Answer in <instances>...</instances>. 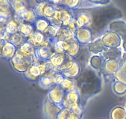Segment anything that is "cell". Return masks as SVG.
<instances>
[{"instance_id": "cell-35", "label": "cell", "mask_w": 126, "mask_h": 119, "mask_svg": "<svg viewBox=\"0 0 126 119\" xmlns=\"http://www.w3.org/2000/svg\"><path fill=\"white\" fill-rule=\"evenodd\" d=\"M57 119H82V118L69 109L63 108L58 114Z\"/></svg>"}, {"instance_id": "cell-5", "label": "cell", "mask_w": 126, "mask_h": 119, "mask_svg": "<svg viewBox=\"0 0 126 119\" xmlns=\"http://www.w3.org/2000/svg\"><path fill=\"white\" fill-rule=\"evenodd\" d=\"M50 24L61 27L68 26L75 21L73 9L59 6V9L53 17L48 19Z\"/></svg>"}, {"instance_id": "cell-24", "label": "cell", "mask_w": 126, "mask_h": 119, "mask_svg": "<svg viewBox=\"0 0 126 119\" xmlns=\"http://www.w3.org/2000/svg\"><path fill=\"white\" fill-rule=\"evenodd\" d=\"M86 46L88 52L94 55L101 54L106 49L101 38H97L93 40Z\"/></svg>"}, {"instance_id": "cell-30", "label": "cell", "mask_w": 126, "mask_h": 119, "mask_svg": "<svg viewBox=\"0 0 126 119\" xmlns=\"http://www.w3.org/2000/svg\"><path fill=\"white\" fill-rule=\"evenodd\" d=\"M7 40L11 42V43H12L13 45H14L17 48L23 45L27 42H28L27 38L25 37L24 36L22 35V34H20L18 32L10 36L7 38Z\"/></svg>"}, {"instance_id": "cell-10", "label": "cell", "mask_w": 126, "mask_h": 119, "mask_svg": "<svg viewBox=\"0 0 126 119\" xmlns=\"http://www.w3.org/2000/svg\"><path fill=\"white\" fill-rule=\"evenodd\" d=\"M75 19L78 28L90 27L92 24V16L89 11L85 9H74Z\"/></svg>"}, {"instance_id": "cell-21", "label": "cell", "mask_w": 126, "mask_h": 119, "mask_svg": "<svg viewBox=\"0 0 126 119\" xmlns=\"http://www.w3.org/2000/svg\"><path fill=\"white\" fill-rule=\"evenodd\" d=\"M100 55L105 60H114L118 61L122 59L123 57L122 50L119 47L113 48H106V49Z\"/></svg>"}, {"instance_id": "cell-40", "label": "cell", "mask_w": 126, "mask_h": 119, "mask_svg": "<svg viewBox=\"0 0 126 119\" xmlns=\"http://www.w3.org/2000/svg\"><path fill=\"white\" fill-rule=\"evenodd\" d=\"M122 41H123V48L125 53H126V37H122Z\"/></svg>"}, {"instance_id": "cell-19", "label": "cell", "mask_w": 126, "mask_h": 119, "mask_svg": "<svg viewBox=\"0 0 126 119\" xmlns=\"http://www.w3.org/2000/svg\"><path fill=\"white\" fill-rule=\"evenodd\" d=\"M111 1L108 0H86V1H81L80 4L77 9H95L98 7H104L108 6Z\"/></svg>"}, {"instance_id": "cell-41", "label": "cell", "mask_w": 126, "mask_h": 119, "mask_svg": "<svg viewBox=\"0 0 126 119\" xmlns=\"http://www.w3.org/2000/svg\"><path fill=\"white\" fill-rule=\"evenodd\" d=\"M122 58H123V61H126V53L124 52L123 55V57H122Z\"/></svg>"}, {"instance_id": "cell-22", "label": "cell", "mask_w": 126, "mask_h": 119, "mask_svg": "<svg viewBox=\"0 0 126 119\" xmlns=\"http://www.w3.org/2000/svg\"><path fill=\"white\" fill-rule=\"evenodd\" d=\"M38 84L43 89H51L56 86L55 74H44L38 80Z\"/></svg>"}, {"instance_id": "cell-20", "label": "cell", "mask_w": 126, "mask_h": 119, "mask_svg": "<svg viewBox=\"0 0 126 119\" xmlns=\"http://www.w3.org/2000/svg\"><path fill=\"white\" fill-rule=\"evenodd\" d=\"M108 30L116 32L121 37H126V22L123 20H116L110 24Z\"/></svg>"}, {"instance_id": "cell-26", "label": "cell", "mask_w": 126, "mask_h": 119, "mask_svg": "<svg viewBox=\"0 0 126 119\" xmlns=\"http://www.w3.org/2000/svg\"><path fill=\"white\" fill-rule=\"evenodd\" d=\"M105 59L100 54L94 55L90 58L89 63L91 68L99 72L102 71Z\"/></svg>"}, {"instance_id": "cell-1", "label": "cell", "mask_w": 126, "mask_h": 119, "mask_svg": "<svg viewBox=\"0 0 126 119\" xmlns=\"http://www.w3.org/2000/svg\"><path fill=\"white\" fill-rule=\"evenodd\" d=\"M84 107L87 100L102 90L103 80L99 72L91 67L82 69L81 74L75 79Z\"/></svg>"}, {"instance_id": "cell-15", "label": "cell", "mask_w": 126, "mask_h": 119, "mask_svg": "<svg viewBox=\"0 0 126 119\" xmlns=\"http://www.w3.org/2000/svg\"><path fill=\"white\" fill-rule=\"evenodd\" d=\"M63 108L53 104L48 100L47 98L44 100L43 105V114L45 119H57L58 114Z\"/></svg>"}, {"instance_id": "cell-33", "label": "cell", "mask_w": 126, "mask_h": 119, "mask_svg": "<svg viewBox=\"0 0 126 119\" xmlns=\"http://www.w3.org/2000/svg\"><path fill=\"white\" fill-rule=\"evenodd\" d=\"M34 30V29L33 24L20 23L18 24V32L26 38H28Z\"/></svg>"}, {"instance_id": "cell-16", "label": "cell", "mask_w": 126, "mask_h": 119, "mask_svg": "<svg viewBox=\"0 0 126 119\" xmlns=\"http://www.w3.org/2000/svg\"><path fill=\"white\" fill-rule=\"evenodd\" d=\"M65 90L60 86H55L49 89L47 95V98L52 103L63 108L62 104L65 98Z\"/></svg>"}, {"instance_id": "cell-34", "label": "cell", "mask_w": 126, "mask_h": 119, "mask_svg": "<svg viewBox=\"0 0 126 119\" xmlns=\"http://www.w3.org/2000/svg\"><path fill=\"white\" fill-rule=\"evenodd\" d=\"M111 119H126V109L121 106H117L112 109Z\"/></svg>"}, {"instance_id": "cell-42", "label": "cell", "mask_w": 126, "mask_h": 119, "mask_svg": "<svg viewBox=\"0 0 126 119\" xmlns=\"http://www.w3.org/2000/svg\"></svg>"}, {"instance_id": "cell-13", "label": "cell", "mask_w": 126, "mask_h": 119, "mask_svg": "<svg viewBox=\"0 0 126 119\" xmlns=\"http://www.w3.org/2000/svg\"><path fill=\"white\" fill-rule=\"evenodd\" d=\"M75 38L81 45H87L93 41L94 34L91 27L78 28Z\"/></svg>"}, {"instance_id": "cell-31", "label": "cell", "mask_w": 126, "mask_h": 119, "mask_svg": "<svg viewBox=\"0 0 126 119\" xmlns=\"http://www.w3.org/2000/svg\"><path fill=\"white\" fill-rule=\"evenodd\" d=\"M116 79L123 82L126 84V60L121 62L119 67L114 74Z\"/></svg>"}, {"instance_id": "cell-14", "label": "cell", "mask_w": 126, "mask_h": 119, "mask_svg": "<svg viewBox=\"0 0 126 119\" xmlns=\"http://www.w3.org/2000/svg\"><path fill=\"white\" fill-rule=\"evenodd\" d=\"M77 29L75 21L69 26L60 27L57 35L54 39L59 41H66L75 38V35Z\"/></svg>"}, {"instance_id": "cell-18", "label": "cell", "mask_w": 126, "mask_h": 119, "mask_svg": "<svg viewBox=\"0 0 126 119\" xmlns=\"http://www.w3.org/2000/svg\"><path fill=\"white\" fill-rule=\"evenodd\" d=\"M74 58L65 53H55L52 57L49 60V61L52 65L56 68L58 71H60L67 63Z\"/></svg>"}, {"instance_id": "cell-27", "label": "cell", "mask_w": 126, "mask_h": 119, "mask_svg": "<svg viewBox=\"0 0 126 119\" xmlns=\"http://www.w3.org/2000/svg\"><path fill=\"white\" fill-rule=\"evenodd\" d=\"M119 63L118 61L114 60H105L103 63V71L108 74H114L119 67Z\"/></svg>"}, {"instance_id": "cell-39", "label": "cell", "mask_w": 126, "mask_h": 119, "mask_svg": "<svg viewBox=\"0 0 126 119\" xmlns=\"http://www.w3.org/2000/svg\"><path fill=\"white\" fill-rule=\"evenodd\" d=\"M12 8L13 9L14 13L22 9L27 7V4L24 1H9Z\"/></svg>"}, {"instance_id": "cell-36", "label": "cell", "mask_w": 126, "mask_h": 119, "mask_svg": "<svg viewBox=\"0 0 126 119\" xmlns=\"http://www.w3.org/2000/svg\"><path fill=\"white\" fill-rule=\"evenodd\" d=\"M113 90L117 95H124L126 93V84L115 79L113 83Z\"/></svg>"}, {"instance_id": "cell-8", "label": "cell", "mask_w": 126, "mask_h": 119, "mask_svg": "<svg viewBox=\"0 0 126 119\" xmlns=\"http://www.w3.org/2000/svg\"><path fill=\"white\" fill-rule=\"evenodd\" d=\"M14 69L21 73H24L27 71L28 68L34 63V57L26 58L16 52V55L11 60Z\"/></svg>"}, {"instance_id": "cell-3", "label": "cell", "mask_w": 126, "mask_h": 119, "mask_svg": "<svg viewBox=\"0 0 126 119\" xmlns=\"http://www.w3.org/2000/svg\"><path fill=\"white\" fill-rule=\"evenodd\" d=\"M62 107L63 108L69 109L82 118L84 107L82 104L81 94L78 88L71 91L65 92Z\"/></svg>"}, {"instance_id": "cell-25", "label": "cell", "mask_w": 126, "mask_h": 119, "mask_svg": "<svg viewBox=\"0 0 126 119\" xmlns=\"http://www.w3.org/2000/svg\"><path fill=\"white\" fill-rule=\"evenodd\" d=\"M17 53L26 58L34 57L35 54V47L30 42H27L25 43L17 48Z\"/></svg>"}, {"instance_id": "cell-28", "label": "cell", "mask_w": 126, "mask_h": 119, "mask_svg": "<svg viewBox=\"0 0 126 119\" xmlns=\"http://www.w3.org/2000/svg\"><path fill=\"white\" fill-rule=\"evenodd\" d=\"M17 48L9 41H7L2 49V55L6 59L11 60L16 55Z\"/></svg>"}, {"instance_id": "cell-6", "label": "cell", "mask_w": 126, "mask_h": 119, "mask_svg": "<svg viewBox=\"0 0 126 119\" xmlns=\"http://www.w3.org/2000/svg\"><path fill=\"white\" fill-rule=\"evenodd\" d=\"M59 7V6L52 3L50 1H39L32 8L37 17H44L49 19L54 17Z\"/></svg>"}, {"instance_id": "cell-37", "label": "cell", "mask_w": 126, "mask_h": 119, "mask_svg": "<svg viewBox=\"0 0 126 119\" xmlns=\"http://www.w3.org/2000/svg\"><path fill=\"white\" fill-rule=\"evenodd\" d=\"M18 24H19L15 20H11L7 22L6 25V34L8 35L9 37L18 32Z\"/></svg>"}, {"instance_id": "cell-17", "label": "cell", "mask_w": 126, "mask_h": 119, "mask_svg": "<svg viewBox=\"0 0 126 119\" xmlns=\"http://www.w3.org/2000/svg\"><path fill=\"white\" fill-rule=\"evenodd\" d=\"M28 42L35 48L47 45L50 43V40L43 32L34 30L27 38Z\"/></svg>"}, {"instance_id": "cell-7", "label": "cell", "mask_w": 126, "mask_h": 119, "mask_svg": "<svg viewBox=\"0 0 126 119\" xmlns=\"http://www.w3.org/2000/svg\"><path fill=\"white\" fill-rule=\"evenodd\" d=\"M46 72L45 63H39L34 60V63L28 68L27 71L23 73L25 78L30 82H35Z\"/></svg>"}, {"instance_id": "cell-29", "label": "cell", "mask_w": 126, "mask_h": 119, "mask_svg": "<svg viewBox=\"0 0 126 119\" xmlns=\"http://www.w3.org/2000/svg\"><path fill=\"white\" fill-rule=\"evenodd\" d=\"M34 30L44 33L46 30L50 25L49 20L44 17H37L35 21L33 24Z\"/></svg>"}, {"instance_id": "cell-38", "label": "cell", "mask_w": 126, "mask_h": 119, "mask_svg": "<svg viewBox=\"0 0 126 119\" xmlns=\"http://www.w3.org/2000/svg\"><path fill=\"white\" fill-rule=\"evenodd\" d=\"M59 29H60V27L50 24L47 27V29L46 30L44 33L50 40L53 39V38H55L56 37L58 32L59 30Z\"/></svg>"}, {"instance_id": "cell-9", "label": "cell", "mask_w": 126, "mask_h": 119, "mask_svg": "<svg viewBox=\"0 0 126 119\" xmlns=\"http://www.w3.org/2000/svg\"><path fill=\"white\" fill-rule=\"evenodd\" d=\"M56 53L55 47L50 42L47 45L35 48L34 60L39 63H44L49 60Z\"/></svg>"}, {"instance_id": "cell-11", "label": "cell", "mask_w": 126, "mask_h": 119, "mask_svg": "<svg viewBox=\"0 0 126 119\" xmlns=\"http://www.w3.org/2000/svg\"><path fill=\"white\" fill-rule=\"evenodd\" d=\"M14 14L15 21H17L18 24H33L37 18L36 15L35 14L33 9L28 8V7L22 9Z\"/></svg>"}, {"instance_id": "cell-12", "label": "cell", "mask_w": 126, "mask_h": 119, "mask_svg": "<svg viewBox=\"0 0 126 119\" xmlns=\"http://www.w3.org/2000/svg\"><path fill=\"white\" fill-rule=\"evenodd\" d=\"M106 48H119L122 43V38L116 32L108 30L101 38Z\"/></svg>"}, {"instance_id": "cell-2", "label": "cell", "mask_w": 126, "mask_h": 119, "mask_svg": "<svg viewBox=\"0 0 126 119\" xmlns=\"http://www.w3.org/2000/svg\"><path fill=\"white\" fill-rule=\"evenodd\" d=\"M95 11L91 12L92 16L91 29L94 35L100 33L105 29L109 26V22L114 19L123 17V14L119 9L114 6H105L95 8Z\"/></svg>"}, {"instance_id": "cell-32", "label": "cell", "mask_w": 126, "mask_h": 119, "mask_svg": "<svg viewBox=\"0 0 126 119\" xmlns=\"http://www.w3.org/2000/svg\"><path fill=\"white\" fill-rule=\"evenodd\" d=\"M59 86L65 90V92L71 91L77 88L76 80L75 79H70L66 77L64 78Z\"/></svg>"}, {"instance_id": "cell-4", "label": "cell", "mask_w": 126, "mask_h": 119, "mask_svg": "<svg viewBox=\"0 0 126 119\" xmlns=\"http://www.w3.org/2000/svg\"><path fill=\"white\" fill-rule=\"evenodd\" d=\"M50 42L55 47L57 53H65L74 59L81 52V45L75 38L66 41H59L53 38L50 40Z\"/></svg>"}, {"instance_id": "cell-23", "label": "cell", "mask_w": 126, "mask_h": 119, "mask_svg": "<svg viewBox=\"0 0 126 119\" xmlns=\"http://www.w3.org/2000/svg\"><path fill=\"white\" fill-rule=\"evenodd\" d=\"M82 71V68L79 63L75 60L73 64L71 67L67 70L63 72H60L66 78H70V79H76L79 76Z\"/></svg>"}]
</instances>
